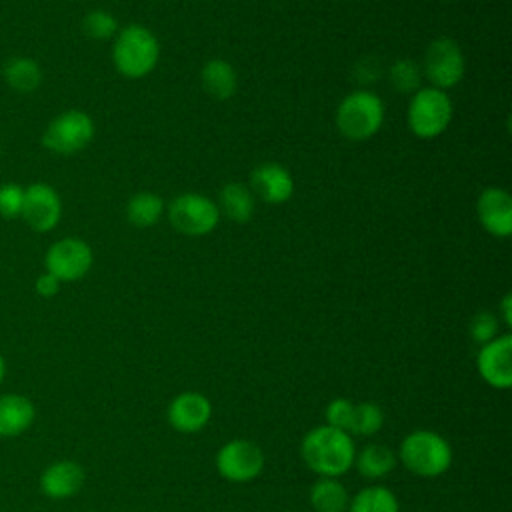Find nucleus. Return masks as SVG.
Segmentation results:
<instances>
[{
  "label": "nucleus",
  "instance_id": "obj_1",
  "mask_svg": "<svg viewBox=\"0 0 512 512\" xmlns=\"http://www.w3.org/2000/svg\"><path fill=\"white\" fill-rule=\"evenodd\" d=\"M302 458L310 470L324 478H336L354 464V442L344 430L332 426H316L302 440Z\"/></svg>",
  "mask_w": 512,
  "mask_h": 512
},
{
  "label": "nucleus",
  "instance_id": "obj_2",
  "mask_svg": "<svg viewBox=\"0 0 512 512\" xmlns=\"http://www.w3.org/2000/svg\"><path fill=\"white\" fill-rule=\"evenodd\" d=\"M160 58L158 38L140 24H128L118 30L112 46V60L116 70L130 78L138 80L148 76Z\"/></svg>",
  "mask_w": 512,
  "mask_h": 512
},
{
  "label": "nucleus",
  "instance_id": "obj_3",
  "mask_svg": "<svg viewBox=\"0 0 512 512\" xmlns=\"http://www.w3.org/2000/svg\"><path fill=\"white\" fill-rule=\"evenodd\" d=\"M400 460L412 474L434 478L450 468L452 448L432 430H414L400 444Z\"/></svg>",
  "mask_w": 512,
  "mask_h": 512
},
{
  "label": "nucleus",
  "instance_id": "obj_4",
  "mask_svg": "<svg viewBox=\"0 0 512 512\" xmlns=\"http://www.w3.org/2000/svg\"><path fill=\"white\" fill-rule=\"evenodd\" d=\"M384 122V104L370 90L350 92L336 110V126L348 140L372 138Z\"/></svg>",
  "mask_w": 512,
  "mask_h": 512
},
{
  "label": "nucleus",
  "instance_id": "obj_5",
  "mask_svg": "<svg viewBox=\"0 0 512 512\" xmlns=\"http://www.w3.org/2000/svg\"><path fill=\"white\" fill-rule=\"evenodd\" d=\"M452 114L454 108L446 90L418 88L408 104V128L414 136L430 140L448 128Z\"/></svg>",
  "mask_w": 512,
  "mask_h": 512
},
{
  "label": "nucleus",
  "instance_id": "obj_6",
  "mask_svg": "<svg viewBox=\"0 0 512 512\" xmlns=\"http://www.w3.org/2000/svg\"><path fill=\"white\" fill-rule=\"evenodd\" d=\"M94 138V120L82 110H66L54 116L44 134L42 146L60 156H72L84 150Z\"/></svg>",
  "mask_w": 512,
  "mask_h": 512
},
{
  "label": "nucleus",
  "instance_id": "obj_7",
  "mask_svg": "<svg viewBox=\"0 0 512 512\" xmlns=\"http://www.w3.org/2000/svg\"><path fill=\"white\" fill-rule=\"evenodd\" d=\"M168 220L186 236H206L218 226L220 208L204 194L186 192L168 204Z\"/></svg>",
  "mask_w": 512,
  "mask_h": 512
},
{
  "label": "nucleus",
  "instance_id": "obj_8",
  "mask_svg": "<svg viewBox=\"0 0 512 512\" xmlns=\"http://www.w3.org/2000/svg\"><path fill=\"white\" fill-rule=\"evenodd\" d=\"M94 254L88 242L82 238L66 236L50 244L44 256L46 272L56 276L60 282H76L92 268Z\"/></svg>",
  "mask_w": 512,
  "mask_h": 512
},
{
  "label": "nucleus",
  "instance_id": "obj_9",
  "mask_svg": "<svg viewBox=\"0 0 512 512\" xmlns=\"http://www.w3.org/2000/svg\"><path fill=\"white\" fill-rule=\"evenodd\" d=\"M466 62L460 46L452 38H436L424 54V74L434 88L446 90L464 78Z\"/></svg>",
  "mask_w": 512,
  "mask_h": 512
},
{
  "label": "nucleus",
  "instance_id": "obj_10",
  "mask_svg": "<svg viewBox=\"0 0 512 512\" xmlns=\"http://www.w3.org/2000/svg\"><path fill=\"white\" fill-rule=\"evenodd\" d=\"M216 468L230 482H250L262 472L264 454L250 440H230L218 450Z\"/></svg>",
  "mask_w": 512,
  "mask_h": 512
},
{
  "label": "nucleus",
  "instance_id": "obj_11",
  "mask_svg": "<svg viewBox=\"0 0 512 512\" xmlns=\"http://www.w3.org/2000/svg\"><path fill=\"white\" fill-rule=\"evenodd\" d=\"M24 222L36 232H50L62 218V200L48 182H32L24 188L22 214Z\"/></svg>",
  "mask_w": 512,
  "mask_h": 512
},
{
  "label": "nucleus",
  "instance_id": "obj_12",
  "mask_svg": "<svg viewBox=\"0 0 512 512\" xmlns=\"http://www.w3.org/2000/svg\"><path fill=\"white\" fill-rule=\"evenodd\" d=\"M512 336H496L486 342L478 354V372L492 386L506 390L512 384Z\"/></svg>",
  "mask_w": 512,
  "mask_h": 512
},
{
  "label": "nucleus",
  "instance_id": "obj_13",
  "mask_svg": "<svg viewBox=\"0 0 512 512\" xmlns=\"http://www.w3.org/2000/svg\"><path fill=\"white\" fill-rule=\"evenodd\" d=\"M476 214L484 230L496 238L512 234V198L502 188H486L476 202Z\"/></svg>",
  "mask_w": 512,
  "mask_h": 512
},
{
  "label": "nucleus",
  "instance_id": "obj_14",
  "mask_svg": "<svg viewBox=\"0 0 512 512\" xmlns=\"http://www.w3.org/2000/svg\"><path fill=\"white\" fill-rule=\"evenodd\" d=\"M212 416L210 400L200 392H182L168 406V422L174 430L192 434L202 430Z\"/></svg>",
  "mask_w": 512,
  "mask_h": 512
},
{
  "label": "nucleus",
  "instance_id": "obj_15",
  "mask_svg": "<svg viewBox=\"0 0 512 512\" xmlns=\"http://www.w3.org/2000/svg\"><path fill=\"white\" fill-rule=\"evenodd\" d=\"M252 194L266 204H284L294 192L292 174L276 162H264L250 174Z\"/></svg>",
  "mask_w": 512,
  "mask_h": 512
},
{
  "label": "nucleus",
  "instance_id": "obj_16",
  "mask_svg": "<svg viewBox=\"0 0 512 512\" xmlns=\"http://www.w3.org/2000/svg\"><path fill=\"white\" fill-rule=\"evenodd\" d=\"M84 484V470L72 460L50 464L40 478V488L48 498L64 500L74 496Z\"/></svg>",
  "mask_w": 512,
  "mask_h": 512
},
{
  "label": "nucleus",
  "instance_id": "obj_17",
  "mask_svg": "<svg viewBox=\"0 0 512 512\" xmlns=\"http://www.w3.org/2000/svg\"><path fill=\"white\" fill-rule=\"evenodd\" d=\"M34 404L20 394L0 396V438H14L34 422Z\"/></svg>",
  "mask_w": 512,
  "mask_h": 512
},
{
  "label": "nucleus",
  "instance_id": "obj_18",
  "mask_svg": "<svg viewBox=\"0 0 512 512\" xmlns=\"http://www.w3.org/2000/svg\"><path fill=\"white\" fill-rule=\"evenodd\" d=\"M4 82L18 94H30L42 84V68L30 56H12L2 66Z\"/></svg>",
  "mask_w": 512,
  "mask_h": 512
},
{
  "label": "nucleus",
  "instance_id": "obj_19",
  "mask_svg": "<svg viewBox=\"0 0 512 512\" xmlns=\"http://www.w3.org/2000/svg\"><path fill=\"white\" fill-rule=\"evenodd\" d=\"M200 80H202V88L218 100H226L236 92L238 86V76L236 70L222 58H214L208 60L202 66L200 72Z\"/></svg>",
  "mask_w": 512,
  "mask_h": 512
},
{
  "label": "nucleus",
  "instance_id": "obj_20",
  "mask_svg": "<svg viewBox=\"0 0 512 512\" xmlns=\"http://www.w3.org/2000/svg\"><path fill=\"white\" fill-rule=\"evenodd\" d=\"M254 194L238 182H230L220 190V214L224 212L232 222H248L254 214Z\"/></svg>",
  "mask_w": 512,
  "mask_h": 512
},
{
  "label": "nucleus",
  "instance_id": "obj_21",
  "mask_svg": "<svg viewBox=\"0 0 512 512\" xmlns=\"http://www.w3.org/2000/svg\"><path fill=\"white\" fill-rule=\"evenodd\" d=\"M356 468L364 478H382L396 466V456L388 446L368 444L354 456Z\"/></svg>",
  "mask_w": 512,
  "mask_h": 512
},
{
  "label": "nucleus",
  "instance_id": "obj_22",
  "mask_svg": "<svg viewBox=\"0 0 512 512\" xmlns=\"http://www.w3.org/2000/svg\"><path fill=\"white\" fill-rule=\"evenodd\" d=\"M310 502L316 512H344L348 508V492L338 480L322 476L310 490Z\"/></svg>",
  "mask_w": 512,
  "mask_h": 512
},
{
  "label": "nucleus",
  "instance_id": "obj_23",
  "mask_svg": "<svg viewBox=\"0 0 512 512\" xmlns=\"http://www.w3.org/2000/svg\"><path fill=\"white\" fill-rule=\"evenodd\" d=\"M164 212V202L154 192H138L126 204L128 220L138 228L154 226Z\"/></svg>",
  "mask_w": 512,
  "mask_h": 512
},
{
  "label": "nucleus",
  "instance_id": "obj_24",
  "mask_svg": "<svg viewBox=\"0 0 512 512\" xmlns=\"http://www.w3.org/2000/svg\"><path fill=\"white\" fill-rule=\"evenodd\" d=\"M348 512H398V500L384 486H368L352 498Z\"/></svg>",
  "mask_w": 512,
  "mask_h": 512
},
{
  "label": "nucleus",
  "instance_id": "obj_25",
  "mask_svg": "<svg viewBox=\"0 0 512 512\" xmlns=\"http://www.w3.org/2000/svg\"><path fill=\"white\" fill-rule=\"evenodd\" d=\"M382 424H384V414H382L380 406H376L372 402H360V404H354L348 434L372 436L382 428Z\"/></svg>",
  "mask_w": 512,
  "mask_h": 512
},
{
  "label": "nucleus",
  "instance_id": "obj_26",
  "mask_svg": "<svg viewBox=\"0 0 512 512\" xmlns=\"http://www.w3.org/2000/svg\"><path fill=\"white\" fill-rule=\"evenodd\" d=\"M388 78L392 88L402 94H414L420 88V68L410 58L396 60L388 70Z\"/></svg>",
  "mask_w": 512,
  "mask_h": 512
},
{
  "label": "nucleus",
  "instance_id": "obj_27",
  "mask_svg": "<svg viewBox=\"0 0 512 512\" xmlns=\"http://www.w3.org/2000/svg\"><path fill=\"white\" fill-rule=\"evenodd\" d=\"M82 30L92 40H110L118 34V20L106 10H92L84 16Z\"/></svg>",
  "mask_w": 512,
  "mask_h": 512
},
{
  "label": "nucleus",
  "instance_id": "obj_28",
  "mask_svg": "<svg viewBox=\"0 0 512 512\" xmlns=\"http://www.w3.org/2000/svg\"><path fill=\"white\" fill-rule=\"evenodd\" d=\"M24 204V188L16 182H6L0 186V216L6 220L20 218Z\"/></svg>",
  "mask_w": 512,
  "mask_h": 512
},
{
  "label": "nucleus",
  "instance_id": "obj_29",
  "mask_svg": "<svg viewBox=\"0 0 512 512\" xmlns=\"http://www.w3.org/2000/svg\"><path fill=\"white\" fill-rule=\"evenodd\" d=\"M352 410L354 404L348 402L346 398H336L326 406V424L338 430L348 432L350 430V422H352Z\"/></svg>",
  "mask_w": 512,
  "mask_h": 512
},
{
  "label": "nucleus",
  "instance_id": "obj_30",
  "mask_svg": "<svg viewBox=\"0 0 512 512\" xmlns=\"http://www.w3.org/2000/svg\"><path fill=\"white\" fill-rule=\"evenodd\" d=\"M498 332V320L490 312H478L470 322V336L478 344H486L496 338Z\"/></svg>",
  "mask_w": 512,
  "mask_h": 512
},
{
  "label": "nucleus",
  "instance_id": "obj_31",
  "mask_svg": "<svg viewBox=\"0 0 512 512\" xmlns=\"http://www.w3.org/2000/svg\"><path fill=\"white\" fill-rule=\"evenodd\" d=\"M60 284H62V282H60L56 276H52L50 272H44V274H40V276L36 278L34 288H36V292H38L40 296L52 298V296L60 290Z\"/></svg>",
  "mask_w": 512,
  "mask_h": 512
},
{
  "label": "nucleus",
  "instance_id": "obj_32",
  "mask_svg": "<svg viewBox=\"0 0 512 512\" xmlns=\"http://www.w3.org/2000/svg\"><path fill=\"white\" fill-rule=\"evenodd\" d=\"M500 310H502V318H504V322L510 326V324H512V296H510V294H506V296L502 298Z\"/></svg>",
  "mask_w": 512,
  "mask_h": 512
},
{
  "label": "nucleus",
  "instance_id": "obj_33",
  "mask_svg": "<svg viewBox=\"0 0 512 512\" xmlns=\"http://www.w3.org/2000/svg\"><path fill=\"white\" fill-rule=\"evenodd\" d=\"M4 374H6V364H4V358H2V354H0V384H2V380H4Z\"/></svg>",
  "mask_w": 512,
  "mask_h": 512
}]
</instances>
